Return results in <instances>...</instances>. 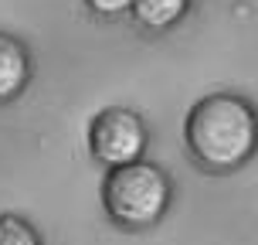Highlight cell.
<instances>
[{"instance_id":"6da1fadb","label":"cell","mask_w":258,"mask_h":245,"mask_svg":"<svg viewBox=\"0 0 258 245\" xmlns=\"http://www.w3.org/2000/svg\"><path fill=\"white\" fill-rule=\"evenodd\" d=\"M183 140L201 167L214 174L238 170L258 150V113L234 92H211L190 106Z\"/></svg>"},{"instance_id":"7a4b0ae2","label":"cell","mask_w":258,"mask_h":245,"mask_svg":"<svg viewBox=\"0 0 258 245\" xmlns=\"http://www.w3.org/2000/svg\"><path fill=\"white\" fill-rule=\"evenodd\" d=\"M173 184L150 160H133L122 167H109L102 181V208L109 221L126 232H146L167 215Z\"/></svg>"},{"instance_id":"3957f363","label":"cell","mask_w":258,"mask_h":245,"mask_svg":"<svg viewBox=\"0 0 258 245\" xmlns=\"http://www.w3.org/2000/svg\"><path fill=\"white\" fill-rule=\"evenodd\" d=\"M146 143H150L146 123L133 109L109 106L89 123V150L102 167H122L140 160Z\"/></svg>"},{"instance_id":"277c9868","label":"cell","mask_w":258,"mask_h":245,"mask_svg":"<svg viewBox=\"0 0 258 245\" xmlns=\"http://www.w3.org/2000/svg\"><path fill=\"white\" fill-rule=\"evenodd\" d=\"M31 82V55L21 41L0 31V103H14Z\"/></svg>"},{"instance_id":"5b68a950","label":"cell","mask_w":258,"mask_h":245,"mask_svg":"<svg viewBox=\"0 0 258 245\" xmlns=\"http://www.w3.org/2000/svg\"><path fill=\"white\" fill-rule=\"evenodd\" d=\"M187 4H190V0H133L129 14H133L143 27L163 31V27H173L183 14H187Z\"/></svg>"},{"instance_id":"8992f818","label":"cell","mask_w":258,"mask_h":245,"mask_svg":"<svg viewBox=\"0 0 258 245\" xmlns=\"http://www.w3.org/2000/svg\"><path fill=\"white\" fill-rule=\"evenodd\" d=\"M0 245H41V235L21 215H0Z\"/></svg>"},{"instance_id":"52a82bcc","label":"cell","mask_w":258,"mask_h":245,"mask_svg":"<svg viewBox=\"0 0 258 245\" xmlns=\"http://www.w3.org/2000/svg\"><path fill=\"white\" fill-rule=\"evenodd\" d=\"M92 14L99 17H116V14H126L133 7V0H85Z\"/></svg>"}]
</instances>
